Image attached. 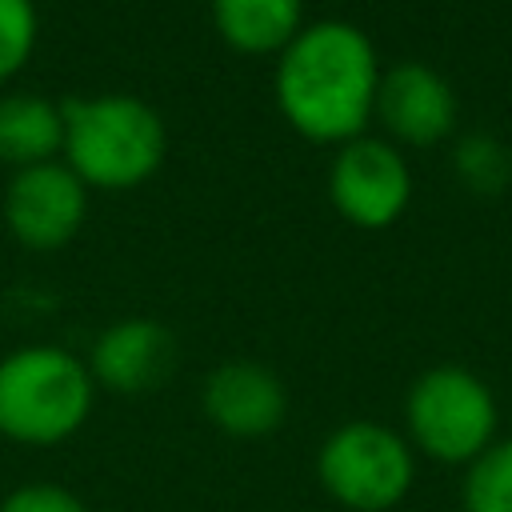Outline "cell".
<instances>
[{
    "instance_id": "7c38bea8",
    "label": "cell",
    "mask_w": 512,
    "mask_h": 512,
    "mask_svg": "<svg viewBox=\"0 0 512 512\" xmlns=\"http://www.w3.org/2000/svg\"><path fill=\"white\" fill-rule=\"evenodd\" d=\"M64 152V116L60 104L20 92L0 100V160L20 168L48 164Z\"/></svg>"
},
{
    "instance_id": "ba28073f",
    "label": "cell",
    "mask_w": 512,
    "mask_h": 512,
    "mask_svg": "<svg viewBox=\"0 0 512 512\" xmlns=\"http://www.w3.org/2000/svg\"><path fill=\"white\" fill-rule=\"evenodd\" d=\"M456 92L452 84L420 64V60H404L392 64L388 72H380V88H376V112L380 124L404 140V144H436L456 128Z\"/></svg>"
},
{
    "instance_id": "7a4b0ae2",
    "label": "cell",
    "mask_w": 512,
    "mask_h": 512,
    "mask_svg": "<svg viewBox=\"0 0 512 512\" xmlns=\"http://www.w3.org/2000/svg\"><path fill=\"white\" fill-rule=\"evenodd\" d=\"M64 156L84 188L124 192L144 184L168 148L164 120L136 96H72L60 104Z\"/></svg>"
},
{
    "instance_id": "2e32d148",
    "label": "cell",
    "mask_w": 512,
    "mask_h": 512,
    "mask_svg": "<svg viewBox=\"0 0 512 512\" xmlns=\"http://www.w3.org/2000/svg\"><path fill=\"white\" fill-rule=\"evenodd\" d=\"M0 512H88V504L64 488V484H48V480H32L12 488L0 500Z\"/></svg>"
},
{
    "instance_id": "3957f363",
    "label": "cell",
    "mask_w": 512,
    "mask_h": 512,
    "mask_svg": "<svg viewBox=\"0 0 512 512\" xmlns=\"http://www.w3.org/2000/svg\"><path fill=\"white\" fill-rule=\"evenodd\" d=\"M96 380L56 344H28L0 360V436L24 448L64 444L92 416Z\"/></svg>"
},
{
    "instance_id": "5bb4252c",
    "label": "cell",
    "mask_w": 512,
    "mask_h": 512,
    "mask_svg": "<svg viewBox=\"0 0 512 512\" xmlns=\"http://www.w3.org/2000/svg\"><path fill=\"white\" fill-rule=\"evenodd\" d=\"M456 176L480 192V196H496L504 192L508 176H512V156L504 144H496L492 136H464L456 144Z\"/></svg>"
},
{
    "instance_id": "6da1fadb",
    "label": "cell",
    "mask_w": 512,
    "mask_h": 512,
    "mask_svg": "<svg viewBox=\"0 0 512 512\" xmlns=\"http://www.w3.org/2000/svg\"><path fill=\"white\" fill-rule=\"evenodd\" d=\"M376 88V48L348 20H316L300 28L280 52L272 76L276 108L316 144H348L364 136L376 112Z\"/></svg>"
},
{
    "instance_id": "277c9868",
    "label": "cell",
    "mask_w": 512,
    "mask_h": 512,
    "mask_svg": "<svg viewBox=\"0 0 512 512\" xmlns=\"http://www.w3.org/2000/svg\"><path fill=\"white\" fill-rule=\"evenodd\" d=\"M496 424L492 388L464 364L420 372L404 396V440L436 464H472L496 440Z\"/></svg>"
},
{
    "instance_id": "4fadbf2b",
    "label": "cell",
    "mask_w": 512,
    "mask_h": 512,
    "mask_svg": "<svg viewBox=\"0 0 512 512\" xmlns=\"http://www.w3.org/2000/svg\"><path fill=\"white\" fill-rule=\"evenodd\" d=\"M464 512H512V436H496L460 480Z\"/></svg>"
},
{
    "instance_id": "9a60e30c",
    "label": "cell",
    "mask_w": 512,
    "mask_h": 512,
    "mask_svg": "<svg viewBox=\"0 0 512 512\" xmlns=\"http://www.w3.org/2000/svg\"><path fill=\"white\" fill-rule=\"evenodd\" d=\"M36 32L40 20L32 0H0V84L28 64L36 48Z\"/></svg>"
},
{
    "instance_id": "52a82bcc",
    "label": "cell",
    "mask_w": 512,
    "mask_h": 512,
    "mask_svg": "<svg viewBox=\"0 0 512 512\" xmlns=\"http://www.w3.org/2000/svg\"><path fill=\"white\" fill-rule=\"evenodd\" d=\"M84 212H88V192L80 176L56 160L20 168L4 192L8 232L32 252L64 248L80 232Z\"/></svg>"
},
{
    "instance_id": "5b68a950",
    "label": "cell",
    "mask_w": 512,
    "mask_h": 512,
    "mask_svg": "<svg viewBox=\"0 0 512 512\" xmlns=\"http://www.w3.org/2000/svg\"><path fill=\"white\" fill-rule=\"evenodd\" d=\"M324 492L348 512H388L416 480V452L404 432L380 420H348L328 432L316 452Z\"/></svg>"
},
{
    "instance_id": "30bf717a",
    "label": "cell",
    "mask_w": 512,
    "mask_h": 512,
    "mask_svg": "<svg viewBox=\"0 0 512 512\" xmlns=\"http://www.w3.org/2000/svg\"><path fill=\"white\" fill-rule=\"evenodd\" d=\"M172 364H176L172 332L144 316L116 320L112 328H104L88 356L92 380L104 384L108 392H124V396L152 392L156 384H164L172 376Z\"/></svg>"
},
{
    "instance_id": "8992f818",
    "label": "cell",
    "mask_w": 512,
    "mask_h": 512,
    "mask_svg": "<svg viewBox=\"0 0 512 512\" xmlns=\"http://www.w3.org/2000/svg\"><path fill=\"white\" fill-rule=\"evenodd\" d=\"M328 196L336 212L356 228H388L404 216L412 200V172L408 160L396 152V144L376 136H356L340 144L332 172H328Z\"/></svg>"
},
{
    "instance_id": "8fae6325",
    "label": "cell",
    "mask_w": 512,
    "mask_h": 512,
    "mask_svg": "<svg viewBox=\"0 0 512 512\" xmlns=\"http://www.w3.org/2000/svg\"><path fill=\"white\" fill-rule=\"evenodd\" d=\"M224 44L248 56L284 52L300 32L304 0H208Z\"/></svg>"
},
{
    "instance_id": "9c48e42d",
    "label": "cell",
    "mask_w": 512,
    "mask_h": 512,
    "mask_svg": "<svg viewBox=\"0 0 512 512\" xmlns=\"http://www.w3.org/2000/svg\"><path fill=\"white\" fill-rule=\"evenodd\" d=\"M204 416L236 440L272 436L288 416V392L280 376L256 360H228L204 380Z\"/></svg>"
}]
</instances>
